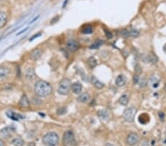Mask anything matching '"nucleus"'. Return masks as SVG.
<instances>
[{"mask_svg": "<svg viewBox=\"0 0 166 146\" xmlns=\"http://www.w3.org/2000/svg\"><path fill=\"white\" fill-rule=\"evenodd\" d=\"M53 88L49 83L45 81H38L34 86V92L39 97H47L52 93Z\"/></svg>", "mask_w": 166, "mask_h": 146, "instance_id": "obj_1", "label": "nucleus"}, {"mask_svg": "<svg viewBox=\"0 0 166 146\" xmlns=\"http://www.w3.org/2000/svg\"><path fill=\"white\" fill-rule=\"evenodd\" d=\"M42 141L47 146H56L59 141V136L55 132H49L44 136Z\"/></svg>", "mask_w": 166, "mask_h": 146, "instance_id": "obj_2", "label": "nucleus"}, {"mask_svg": "<svg viewBox=\"0 0 166 146\" xmlns=\"http://www.w3.org/2000/svg\"><path fill=\"white\" fill-rule=\"evenodd\" d=\"M71 81L68 78L62 79L58 84V92L61 95H69L71 89Z\"/></svg>", "mask_w": 166, "mask_h": 146, "instance_id": "obj_3", "label": "nucleus"}, {"mask_svg": "<svg viewBox=\"0 0 166 146\" xmlns=\"http://www.w3.org/2000/svg\"><path fill=\"white\" fill-rule=\"evenodd\" d=\"M63 145L64 146H76L77 142L73 131H67L63 135Z\"/></svg>", "mask_w": 166, "mask_h": 146, "instance_id": "obj_4", "label": "nucleus"}, {"mask_svg": "<svg viewBox=\"0 0 166 146\" xmlns=\"http://www.w3.org/2000/svg\"><path fill=\"white\" fill-rule=\"evenodd\" d=\"M137 108L134 107H131V108H126V110L123 112V117L125 119V120L128 123H132L134 121L135 117V115H136Z\"/></svg>", "mask_w": 166, "mask_h": 146, "instance_id": "obj_5", "label": "nucleus"}, {"mask_svg": "<svg viewBox=\"0 0 166 146\" xmlns=\"http://www.w3.org/2000/svg\"><path fill=\"white\" fill-rule=\"evenodd\" d=\"M139 141H140V136L136 133L129 134L126 138V143L128 145H135L139 143Z\"/></svg>", "mask_w": 166, "mask_h": 146, "instance_id": "obj_6", "label": "nucleus"}, {"mask_svg": "<svg viewBox=\"0 0 166 146\" xmlns=\"http://www.w3.org/2000/svg\"><path fill=\"white\" fill-rule=\"evenodd\" d=\"M67 48L69 51L74 53V52H76V51L79 49V48H80V44H79L76 40L69 39V41L67 42Z\"/></svg>", "mask_w": 166, "mask_h": 146, "instance_id": "obj_7", "label": "nucleus"}, {"mask_svg": "<svg viewBox=\"0 0 166 146\" xmlns=\"http://www.w3.org/2000/svg\"><path fill=\"white\" fill-rule=\"evenodd\" d=\"M15 131V128H13V127H6V128H4L3 129H2L0 131V136L3 138H9L11 136L12 133L13 131Z\"/></svg>", "mask_w": 166, "mask_h": 146, "instance_id": "obj_8", "label": "nucleus"}, {"mask_svg": "<svg viewBox=\"0 0 166 146\" xmlns=\"http://www.w3.org/2000/svg\"><path fill=\"white\" fill-rule=\"evenodd\" d=\"M43 54V51L41 49H35L32 51L30 53V59L33 60V61H37L38 59H39L41 57Z\"/></svg>", "mask_w": 166, "mask_h": 146, "instance_id": "obj_9", "label": "nucleus"}, {"mask_svg": "<svg viewBox=\"0 0 166 146\" xmlns=\"http://www.w3.org/2000/svg\"><path fill=\"white\" fill-rule=\"evenodd\" d=\"M82 89H83L82 85H81L79 82H75L71 85V90H72V92L75 94H77L78 95V94L81 93Z\"/></svg>", "mask_w": 166, "mask_h": 146, "instance_id": "obj_10", "label": "nucleus"}, {"mask_svg": "<svg viewBox=\"0 0 166 146\" xmlns=\"http://www.w3.org/2000/svg\"><path fill=\"white\" fill-rule=\"evenodd\" d=\"M19 105L21 108H29V106H30V101H29L27 97L25 95H22V97H21V99H20L19 100Z\"/></svg>", "mask_w": 166, "mask_h": 146, "instance_id": "obj_11", "label": "nucleus"}, {"mask_svg": "<svg viewBox=\"0 0 166 146\" xmlns=\"http://www.w3.org/2000/svg\"><path fill=\"white\" fill-rule=\"evenodd\" d=\"M115 84L118 87L123 86L126 84V78L123 75H120L117 76L116 80H115Z\"/></svg>", "mask_w": 166, "mask_h": 146, "instance_id": "obj_12", "label": "nucleus"}, {"mask_svg": "<svg viewBox=\"0 0 166 146\" xmlns=\"http://www.w3.org/2000/svg\"><path fill=\"white\" fill-rule=\"evenodd\" d=\"M10 70L6 66H0V79H5L10 75Z\"/></svg>", "mask_w": 166, "mask_h": 146, "instance_id": "obj_13", "label": "nucleus"}, {"mask_svg": "<svg viewBox=\"0 0 166 146\" xmlns=\"http://www.w3.org/2000/svg\"><path fill=\"white\" fill-rule=\"evenodd\" d=\"M89 99H90V95H89L88 93H86V92L81 94V95L77 97L78 101L79 103H82V104L87 103L89 100Z\"/></svg>", "mask_w": 166, "mask_h": 146, "instance_id": "obj_14", "label": "nucleus"}, {"mask_svg": "<svg viewBox=\"0 0 166 146\" xmlns=\"http://www.w3.org/2000/svg\"><path fill=\"white\" fill-rule=\"evenodd\" d=\"M91 82H92V84H93L94 86L95 87V88H97V89H101L104 87V83H102L100 81H99L97 77H94V76L93 77H92V79H91Z\"/></svg>", "mask_w": 166, "mask_h": 146, "instance_id": "obj_15", "label": "nucleus"}, {"mask_svg": "<svg viewBox=\"0 0 166 146\" xmlns=\"http://www.w3.org/2000/svg\"><path fill=\"white\" fill-rule=\"evenodd\" d=\"M8 21V16L7 14L3 11L0 10V29L5 26Z\"/></svg>", "mask_w": 166, "mask_h": 146, "instance_id": "obj_16", "label": "nucleus"}, {"mask_svg": "<svg viewBox=\"0 0 166 146\" xmlns=\"http://www.w3.org/2000/svg\"><path fill=\"white\" fill-rule=\"evenodd\" d=\"M7 115H8L10 119H12L13 120H15V121H18L20 119L23 118V117L21 116L19 114H16L13 112H8L7 113Z\"/></svg>", "mask_w": 166, "mask_h": 146, "instance_id": "obj_17", "label": "nucleus"}, {"mask_svg": "<svg viewBox=\"0 0 166 146\" xmlns=\"http://www.w3.org/2000/svg\"><path fill=\"white\" fill-rule=\"evenodd\" d=\"M88 65H89V66L91 69H93V68L95 67L97 65V61L95 58L93 57V56L89 58V59H88Z\"/></svg>", "mask_w": 166, "mask_h": 146, "instance_id": "obj_18", "label": "nucleus"}, {"mask_svg": "<svg viewBox=\"0 0 166 146\" xmlns=\"http://www.w3.org/2000/svg\"><path fill=\"white\" fill-rule=\"evenodd\" d=\"M24 140L20 137H16L12 140V144L14 146H23L24 145Z\"/></svg>", "mask_w": 166, "mask_h": 146, "instance_id": "obj_19", "label": "nucleus"}, {"mask_svg": "<svg viewBox=\"0 0 166 146\" xmlns=\"http://www.w3.org/2000/svg\"><path fill=\"white\" fill-rule=\"evenodd\" d=\"M119 103H120V105L122 106H127L128 104V97L126 95H122L121 97L119 98Z\"/></svg>", "mask_w": 166, "mask_h": 146, "instance_id": "obj_20", "label": "nucleus"}, {"mask_svg": "<svg viewBox=\"0 0 166 146\" xmlns=\"http://www.w3.org/2000/svg\"><path fill=\"white\" fill-rule=\"evenodd\" d=\"M104 41H103V40H97L96 41H95V42L92 44V45H91L90 47H89V48L90 49H97V48H99L100 47L102 46L103 45H104Z\"/></svg>", "mask_w": 166, "mask_h": 146, "instance_id": "obj_21", "label": "nucleus"}, {"mask_svg": "<svg viewBox=\"0 0 166 146\" xmlns=\"http://www.w3.org/2000/svg\"><path fill=\"white\" fill-rule=\"evenodd\" d=\"M82 33L86 35L91 34L93 33V27L91 25H86L82 29Z\"/></svg>", "mask_w": 166, "mask_h": 146, "instance_id": "obj_22", "label": "nucleus"}, {"mask_svg": "<svg viewBox=\"0 0 166 146\" xmlns=\"http://www.w3.org/2000/svg\"><path fill=\"white\" fill-rule=\"evenodd\" d=\"M97 114L100 117L103 119H106L109 117V112H107L106 110H100L97 112Z\"/></svg>", "mask_w": 166, "mask_h": 146, "instance_id": "obj_23", "label": "nucleus"}, {"mask_svg": "<svg viewBox=\"0 0 166 146\" xmlns=\"http://www.w3.org/2000/svg\"><path fill=\"white\" fill-rule=\"evenodd\" d=\"M147 59H148V62L151 63V64H156L158 61L157 57L154 55H148L147 56Z\"/></svg>", "mask_w": 166, "mask_h": 146, "instance_id": "obj_24", "label": "nucleus"}, {"mask_svg": "<svg viewBox=\"0 0 166 146\" xmlns=\"http://www.w3.org/2000/svg\"><path fill=\"white\" fill-rule=\"evenodd\" d=\"M140 35L137 30H131L128 31V37H132V38H137Z\"/></svg>", "mask_w": 166, "mask_h": 146, "instance_id": "obj_25", "label": "nucleus"}, {"mask_svg": "<svg viewBox=\"0 0 166 146\" xmlns=\"http://www.w3.org/2000/svg\"><path fill=\"white\" fill-rule=\"evenodd\" d=\"M27 76L28 78L33 79V77H35V74H34V71L32 69H29L27 71Z\"/></svg>", "mask_w": 166, "mask_h": 146, "instance_id": "obj_26", "label": "nucleus"}, {"mask_svg": "<svg viewBox=\"0 0 166 146\" xmlns=\"http://www.w3.org/2000/svg\"><path fill=\"white\" fill-rule=\"evenodd\" d=\"M67 112V108L66 107H61L59 108L57 110V114L58 115H63Z\"/></svg>", "mask_w": 166, "mask_h": 146, "instance_id": "obj_27", "label": "nucleus"}, {"mask_svg": "<svg viewBox=\"0 0 166 146\" xmlns=\"http://www.w3.org/2000/svg\"><path fill=\"white\" fill-rule=\"evenodd\" d=\"M104 31H105V35L106 36V38H108L109 39H111L113 37V35H112V32L109 31V30H107V29H104Z\"/></svg>", "mask_w": 166, "mask_h": 146, "instance_id": "obj_28", "label": "nucleus"}, {"mask_svg": "<svg viewBox=\"0 0 166 146\" xmlns=\"http://www.w3.org/2000/svg\"><path fill=\"white\" fill-rule=\"evenodd\" d=\"M120 34H121V36L122 37H123V38H128V31L126 30H122L121 33H120Z\"/></svg>", "mask_w": 166, "mask_h": 146, "instance_id": "obj_29", "label": "nucleus"}, {"mask_svg": "<svg viewBox=\"0 0 166 146\" xmlns=\"http://www.w3.org/2000/svg\"><path fill=\"white\" fill-rule=\"evenodd\" d=\"M135 72H136L137 75H140V73H141L142 69L140 65H137L136 66H135Z\"/></svg>", "mask_w": 166, "mask_h": 146, "instance_id": "obj_30", "label": "nucleus"}, {"mask_svg": "<svg viewBox=\"0 0 166 146\" xmlns=\"http://www.w3.org/2000/svg\"><path fill=\"white\" fill-rule=\"evenodd\" d=\"M140 81V79H139V76L138 75H135L134 76V84H137Z\"/></svg>", "mask_w": 166, "mask_h": 146, "instance_id": "obj_31", "label": "nucleus"}, {"mask_svg": "<svg viewBox=\"0 0 166 146\" xmlns=\"http://www.w3.org/2000/svg\"><path fill=\"white\" fill-rule=\"evenodd\" d=\"M41 33H38V34L36 35V36H33V37H32V38H31V39H30V41H32V40H33V39H34V38H36V37H38V36H41Z\"/></svg>", "mask_w": 166, "mask_h": 146, "instance_id": "obj_32", "label": "nucleus"}, {"mask_svg": "<svg viewBox=\"0 0 166 146\" xmlns=\"http://www.w3.org/2000/svg\"><path fill=\"white\" fill-rule=\"evenodd\" d=\"M164 114L163 113H162V112H160V113H159V117H161L162 119H163V117H164Z\"/></svg>", "mask_w": 166, "mask_h": 146, "instance_id": "obj_33", "label": "nucleus"}, {"mask_svg": "<svg viewBox=\"0 0 166 146\" xmlns=\"http://www.w3.org/2000/svg\"><path fill=\"white\" fill-rule=\"evenodd\" d=\"M0 146H5V144L2 140H0Z\"/></svg>", "mask_w": 166, "mask_h": 146, "instance_id": "obj_34", "label": "nucleus"}, {"mask_svg": "<svg viewBox=\"0 0 166 146\" xmlns=\"http://www.w3.org/2000/svg\"><path fill=\"white\" fill-rule=\"evenodd\" d=\"M164 90H165V92H166V83L165 84V86H164Z\"/></svg>", "mask_w": 166, "mask_h": 146, "instance_id": "obj_35", "label": "nucleus"}, {"mask_svg": "<svg viewBox=\"0 0 166 146\" xmlns=\"http://www.w3.org/2000/svg\"><path fill=\"white\" fill-rule=\"evenodd\" d=\"M106 146H113L112 145H111V144H109V143H108V144H106Z\"/></svg>", "mask_w": 166, "mask_h": 146, "instance_id": "obj_36", "label": "nucleus"}]
</instances>
